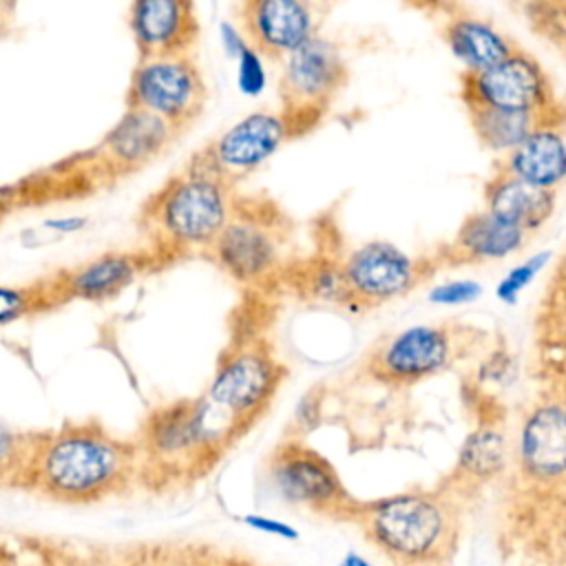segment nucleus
<instances>
[{"instance_id": "1", "label": "nucleus", "mask_w": 566, "mask_h": 566, "mask_svg": "<svg viewBox=\"0 0 566 566\" xmlns=\"http://www.w3.org/2000/svg\"><path fill=\"white\" fill-rule=\"evenodd\" d=\"M137 475V444L77 422L33 433L20 484L55 502L93 504L124 491Z\"/></svg>"}, {"instance_id": "2", "label": "nucleus", "mask_w": 566, "mask_h": 566, "mask_svg": "<svg viewBox=\"0 0 566 566\" xmlns=\"http://www.w3.org/2000/svg\"><path fill=\"white\" fill-rule=\"evenodd\" d=\"M464 511L440 489L358 502L352 524L387 566H451Z\"/></svg>"}, {"instance_id": "3", "label": "nucleus", "mask_w": 566, "mask_h": 566, "mask_svg": "<svg viewBox=\"0 0 566 566\" xmlns=\"http://www.w3.org/2000/svg\"><path fill=\"white\" fill-rule=\"evenodd\" d=\"M241 433L219 416L206 398L179 400L157 409L144 424L139 478L197 480L208 473Z\"/></svg>"}, {"instance_id": "4", "label": "nucleus", "mask_w": 566, "mask_h": 566, "mask_svg": "<svg viewBox=\"0 0 566 566\" xmlns=\"http://www.w3.org/2000/svg\"><path fill=\"white\" fill-rule=\"evenodd\" d=\"M234 203L232 184L190 159L184 172L153 192L142 210V223L161 254L210 248L232 217Z\"/></svg>"}, {"instance_id": "5", "label": "nucleus", "mask_w": 566, "mask_h": 566, "mask_svg": "<svg viewBox=\"0 0 566 566\" xmlns=\"http://www.w3.org/2000/svg\"><path fill=\"white\" fill-rule=\"evenodd\" d=\"M268 478L287 504L327 520L349 522L360 502L345 489L334 464L303 438L287 436L272 449Z\"/></svg>"}, {"instance_id": "6", "label": "nucleus", "mask_w": 566, "mask_h": 566, "mask_svg": "<svg viewBox=\"0 0 566 566\" xmlns=\"http://www.w3.org/2000/svg\"><path fill=\"white\" fill-rule=\"evenodd\" d=\"M504 478L524 486L566 491V411L562 385L546 389L524 411Z\"/></svg>"}, {"instance_id": "7", "label": "nucleus", "mask_w": 566, "mask_h": 566, "mask_svg": "<svg viewBox=\"0 0 566 566\" xmlns=\"http://www.w3.org/2000/svg\"><path fill=\"white\" fill-rule=\"evenodd\" d=\"M206 99L208 86L192 55L137 60L126 91V108L148 113L175 133L203 113Z\"/></svg>"}, {"instance_id": "8", "label": "nucleus", "mask_w": 566, "mask_h": 566, "mask_svg": "<svg viewBox=\"0 0 566 566\" xmlns=\"http://www.w3.org/2000/svg\"><path fill=\"white\" fill-rule=\"evenodd\" d=\"M460 97L467 108H495L535 115H564L544 66L524 49L484 71H464Z\"/></svg>"}, {"instance_id": "9", "label": "nucleus", "mask_w": 566, "mask_h": 566, "mask_svg": "<svg viewBox=\"0 0 566 566\" xmlns=\"http://www.w3.org/2000/svg\"><path fill=\"white\" fill-rule=\"evenodd\" d=\"M347 84V64L336 42L314 35L283 60L279 97L283 113L305 133Z\"/></svg>"}, {"instance_id": "10", "label": "nucleus", "mask_w": 566, "mask_h": 566, "mask_svg": "<svg viewBox=\"0 0 566 566\" xmlns=\"http://www.w3.org/2000/svg\"><path fill=\"white\" fill-rule=\"evenodd\" d=\"M283 374L281 363L263 345H241L221 358L203 398L243 433L268 409Z\"/></svg>"}, {"instance_id": "11", "label": "nucleus", "mask_w": 566, "mask_h": 566, "mask_svg": "<svg viewBox=\"0 0 566 566\" xmlns=\"http://www.w3.org/2000/svg\"><path fill=\"white\" fill-rule=\"evenodd\" d=\"M460 334L451 325H411L380 340L367 371L389 387H409L444 371L458 358Z\"/></svg>"}, {"instance_id": "12", "label": "nucleus", "mask_w": 566, "mask_h": 566, "mask_svg": "<svg viewBox=\"0 0 566 566\" xmlns=\"http://www.w3.org/2000/svg\"><path fill=\"white\" fill-rule=\"evenodd\" d=\"M208 250L232 279L263 283L281 265L283 221L263 208L243 210L237 199L232 217Z\"/></svg>"}, {"instance_id": "13", "label": "nucleus", "mask_w": 566, "mask_h": 566, "mask_svg": "<svg viewBox=\"0 0 566 566\" xmlns=\"http://www.w3.org/2000/svg\"><path fill=\"white\" fill-rule=\"evenodd\" d=\"M431 270V261H418L389 241L363 243L338 265L347 303L365 307L407 294Z\"/></svg>"}, {"instance_id": "14", "label": "nucleus", "mask_w": 566, "mask_h": 566, "mask_svg": "<svg viewBox=\"0 0 566 566\" xmlns=\"http://www.w3.org/2000/svg\"><path fill=\"white\" fill-rule=\"evenodd\" d=\"M296 135H301V128L283 111H254L192 155V161L232 184L265 164Z\"/></svg>"}, {"instance_id": "15", "label": "nucleus", "mask_w": 566, "mask_h": 566, "mask_svg": "<svg viewBox=\"0 0 566 566\" xmlns=\"http://www.w3.org/2000/svg\"><path fill=\"white\" fill-rule=\"evenodd\" d=\"M327 7L307 0H245L234 7L237 29L263 60H285L318 35Z\"/></svg>"}, {"instance_id": "16", "label": "nucleus", "mask_w": 566, "mask_h": 566, "mask_svg": "<svg viewBox=\"0 0 566 566\" xmlns=\"http://www.w3.org/2000/svg\"><path fill=\"white\" fill-rule=\"evenodd\" d=\"M511 464V442L500 420L480 422L462 442L458 462L447 480L438 486L462 511L482 489L502 482Z\"/></svg>"}, {"instance_id": "17", "label": "nucleus", "mask_w": 566, "mask_h": 566, "mask_svg": "<svg viewBox=\"0 0 566 566\" xmlns=\"http://www.w3.org/2000/svg\"><path fill=\"white\" fill-rule=\"evenodd\" d=\"M139 60L190 55L199 38L197 7L188 0H139L128 9Z\"/></svg>"}, {"instance_id": "18", "label": "nucleus", "mask_w": 566, "mask_h": 566, "mask_svg": "<svg viewBox=\"0 0 566 566\" xmlns=\"http://www.w3.org/2000/svg\"><path fill=\"white\" fill-rule=\"evenodd\" d=\"M157 263L153 252H119L111 250L91 261L60 272L55 281L46 285L51 298H82V301H108L126 290L139 274Z\"/></svg>"}, {"instance_id": "19", "label": "nucleus", "mask_w": 566, "mask_h": 566, "mask_svg": "<svg viewBox=\"0 0 566 566\" xmlns=\"http://www.w3.org/2000/svg\"><path fill=\"white\" fill-rule=\"evenodd\" d=\"M493 172L509 175L535 188L555 192L566 175L564 119L539 126L513 150L500 155Z\"/></svg>"}, {"instance_id": "20", "label": "nucleus", "mask_w": 566, "mask_h": 566, "mask_svg": "<svg viewBox=\"0 0 566 566\" xmlns=\"http://www.w3.org/2000/svg\"><path fill=\"white\" fill-rule=\"evenodd\" d=\"M528 237L531 234L526 230L515 228L497 219L495 214L482 210V212L469 214L458 228L455 237L429 261L433 268L442 263L458 265V263L500 261L522 250Z\"/></svg>"}, {"instance_id": "21", "label": "nucleus", "mask_w": 566, "mask_h": 566, "mask_svg": "<svg viewBox=\"0 0 566 566\" xmlns=\"http://www.w3.org/2000/svg\"><path fill=\"white\" fill-rule=\"evenodd\" d=\"M442 38L449 51L464 64V71L469 73L491 69L520 49L493 22L458 4H453L444 15Z\"/></svg>"}, {"instance_id": "22", "label": "nucleus", "mask_w": 566, "mask_h": 566, "mask_svg": "<svg viewBox=\"0 0 566 566\" xmlns=\"http://www.w3.org/2000/svg\"><path fill=\"white\" fill-rule=\"evenodd\" d=\"M175 135L179 133H175L166 122L148 113L126 108L122 119L106 133L102 153L113 170L128 172L161 155Z\"/></svg>"}, {"instance_id": "23", "label": "nucleus", "mask_w": 566, "mask_h": 566, "mask_svg": "<svg viewBox=\"0 0 566 566\" xmlns=\"http://www.w3.org/2000/svg\"><path fill=\"white\" fill-rule=\"evenodd\" d=\"M484 210L531 234L553 214L555 192L493 172L484 184Z\"/></svg>"}, {"instance_id": "24", "label": "nucleus", "mask_w": 566, "mask_h": 566, "mask_svg": "<svg viewBox=\"0 0 566 566\" xmlns=\"http://www.w3.org/2000/svg\"><path fill=\"white\" fill-rule=\"evenodd\" d=\"M467 113L478 142L497 155L513 150L539 126L564 119V115H535L495 108H467Z\"/></svg>"}, {"instance_id": "25", "label": "nucleus", "mask_w": 566, "mask_h": 566, "mask_svg": "<svg viewBox=\"0 0 566 566\" xmlns=\"http://www.w3.org/2000/svg\"><path fill=\"white\" fill-rule=\"evenodd\" d=\"M33 433H24L0 418V482L20 484L27 469Z\"/></svg>"}, {"instance_id": "26", "label": "nucleus", "mask_w": 566, "mask_h": 566, "mask_svg": "<svg viewBox=\"0 0 566 566\" xmlns=\"http://www.w3.org/2000/svg\"><path fill=\"white\" fill-rule=\"evenodd\" d=\"M522 11L528 27L562 53L566 42V2H526Z\"/></svg>"}, {"instance_id": "27", "label": "nucleus", "mask_w": 566, "mask_h": 566, "mask_svg": "<svg viewBox=\"0 0 566 566\" xmlns=\"http://www.w3.org/2000/svg\"><path fill=\"white\" fill-rule=\"evenodd\" d=\"M51 298L46 287H18L0 283V327L11 325L29 314H33L38 307H42Z\"/></svg>"}, {"instance_id": "28", "label": "nucleus", "mask_w": 566, "mask_h": 566, "mask_svg": "<svg viewBox=\"0 0 566 566\" xmlns=\"http://www.w3.org/2000/svg\"><path fill=\"white\" fill-rule=\"evenodd\" d=\"M548 259H551L548 252H539V254H533L531 259H526L524 263H520L517 268L509 270L495 290L497 298L504 303H515V298L542 272V268L548 263Z\"/></svg>"}, {"instance_id": "29", "label": "nucleus", "mask_w": 566, "mask_h": 566, "mask_svg": "<svg viewBox=\"0 0 566 566\" xmlns=\"http://www.w3.org/2000/svg\"><path fill=\"white\" fill-rule=\"evenodd\" d=\"M237 60V84L239 91L243 95H259L265 86V66H263V57L250 46L245 44L243 51L234 57Z\"/></svg>"}, {"instance_id": "30", "label": "nucleus", "mask_w": 566, "mask_h": 566, "mask_svg": "<svg viewBox=\"0 0 566 566\" xmlns=\"http://www.w3.org/2000/svg\"><path fill=\"white\" fill-rule=\"evenodd\" d=\"M482 294V287L475 281H449L440 283L429 292V301L436 305H462L471 303Z\"/></svg>"}, {"instance_id": "31", "label": "nucleus", "mask_w": 566, "mask_h": 566, "mask_svg": "<svg viewBox=\"0 0 566 566\" xmlns=\"http://www.w3.org/2000/svg\"><path fill=\"white\" fill-rule=\"evenodd\" d=\"M318 420H321V400H318V394L312 391L296 405V413L292 420L294 433L290 438H303V433L312 431L318 424Z\"/></svg>"}, {"instance_id": "32", "label": "nucleus", "mask_w": 566, "mask_h": 566, "mask_svg": "<svg viewBox=\"0 0 566 566\" xmlns=\"http://www.w3.org/2000/svg\"><path fill=\"white\" fill-rule=\"evenodd\" d=\"M243 522L261 533H270V535H276V537H283V539H296L298 537V531L292 528L290 524L285 522H279V520H272V517H263V515H245Z\"/></svg>"}, {"instance_id": "33", "label": "nucleus", "mask_w": 566, "mask_h": 566, "mask_svg": "<svg viewBox=\"0 0 566 566\" xmlns=\"http://www.w3.org/2000/svg\"><path fill=\"white\" fill-rule=\"evenodd\" d=\"M219 35H221V42H223V49H226V53L230 55V57H237L241 51H243V46L248 44L245 40H243V35H241V31L232 24V22H221V29H219Z\"/></svg>"}, {"instance_id": "34", "label": "nucleus", "mask_w": 566, "mask_h": 566, "mask_svg": "<svg viewBox=\"0 0 566 566\" xmlns=\"http://www.w3.org/2000/svg\"><path fill=\"white\" fill-rule=\"evenodd\" d=\"M86 223H88L86 217L71 214V217H53V219H46V221H44V228H46L49 232H55V234H73V232H80Z\"/></svg>"}, {"instance_id": "35", "label": "nucleus", "mask_w": 566, "mask_h": 566, "mask_svg": "<svg viewBox=\"0 0 566 566\" xmlns=\"http://www.w3.org/2000/svg\"><path fill=\"white\" fill-rule=\"evenodd\" d=\"M338 566H371L363 555H358V553H354V551H349L343 559H340V564Z\"/></svg>"}]
</instances>
